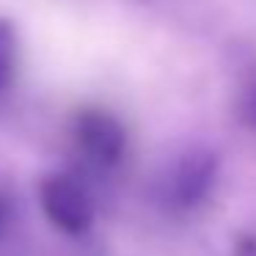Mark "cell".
<instances>
[{
  "instance_id": "obj_1",
  "label": "cell",
  "mask_w": 256,
  "mask_h": 256,
  "mask_svg": "<svg viewBox=\"0 0 256 256\" xmlns=\"http://www.w3.org/2000/svg\"><path fill=\"white\" fill-rule=\"evenodd\" d=\"M39 201L50 223L66 234H86L94 223V206L88 196L69 176H47L39 188Z\"/></svg>"
},
{
  "instance_id": "obj_6",
  "label": "cell",
  "mask_w": 256,
  "mask_h": 256,
  "mask_svg": "<svg viewBox=\"0 0 256 256\" xmlns=\"http://www.w3.org/2000/svg\"><path fill=\"white\" fill-rule=\"evenodd\" d=\"M3 220H6V204H3V198H0V226H3Z\"/></svg>"
},
{
  "instance_id": "obj_3",
  "label": "cell",
  "mask_w": 256,
  "mask_h": 256,
  "mask_svg": "<svg viewBox=\"0 0 256 256\" xmlns=\"http://www.w3.org/2000/svg\"><path fill=\"white\" fill-rule=\"evenodd\" d=\"M215 174H218L215 154H210V152L184 154L171 176V188H168L171 204L179 206V210H193L196 204H201L215 184Z\"/></svg>"
},
{
  "instance_id": "obj_2",
  "label": "cell",
  "mask_w": 256,
  "mask_h": 256,
  "mask_svg": "<svg viewBox=\"0 0 256 256\" xmlns=\"http://www.w3.org/2000/svg\"><path fill=\"white\" fill-rule=\"evenodd\" d=\"M74 144L96 166H116L127 146V132L116 116L88 108L74 118Z\"/></svg>"
},
{
  "instance_id": "obj_4",
  "label": "cell",
  "mask_w": 256,
  "mask_h": 256,
  "mask_svg": "<svg viewBox=\"0 0 256 256\" xmlns=\"http://www.w3.org/2000/svg\"><path fill=\"white\" fill-rule=\"evenodd\" d=\"M17 28L8 20H0V94L12 86L17 72Z\"/></svg>"
},
{
  "instance_id": "obj_5",
  "label": "cell",
  "mask_w": 256,
  "mask_h": 256,
  "mask_svg": "<svg viewBox=\"0 0 256 256\" xmlns=\"http://www.w3.org/2000/svg\"><path fill=\"white\" fill-rule=\"evenodd\" d=\"M240 116H242L245 122H248L250 127L256 130V83L245 88L242 102H240Z\"/></svg>"
}]
</instances>
